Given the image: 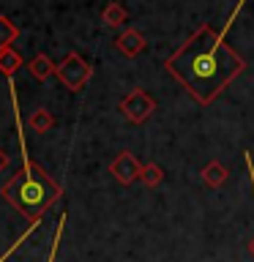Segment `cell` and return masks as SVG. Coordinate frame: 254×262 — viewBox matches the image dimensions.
<instances>
[{
  "label": "cell",
  "instance_id": "1",
  "mask_svg": "<svg viewBox=\"0 0 254 262\" xmlns=\"http://www.w3.org/2000/svg\"><path fill=\"white\" fill-rule=\"evenodd\" d=\"M167 66L200 101H210L221 93V88H227L243 63L232 49L221 44V36L202 28L170 57Z\"/></svg>",
  "mask_w": 254,
  "mask_h": 262
},
{
  "label": "cell",
  "instance_id": "4",
  "mask_svg": "<svg viewBox=\"0 0 254 262\" xmlns=\"http://www.w3.org/2000/svg\"><path fill=\"white\" fill-rule=\"evenodd\" d=\"M251 249H254V246H251Z\"/></svg>",
  "mask_w": 254,
  "mask_h": 262
},
{
  "label": "cell",
  "instance_id": "3",
  "mask_svg": "<svg viewBox=\"0 0 254 262\" xmlns=\"http://www.w3.org/2000/svg\"><path fill=\"white\" fill-rule=\"evenodd\" d=\"M14 36H16V28H14V25H8V19H0V47L8 44Z\"/></svg>",
  "mask_w": 254,
  "mask_h": 262
},
{
  "label": "cell",
  "instance_id": "2",
  "mask_svg": "<svg viewBox=\"0 0 254 262\" xmlns=\"http://www.w3.org/2000/svg\"><path fill=\"white\" fill-rule=\"evenodd\" d=\"M60 194V188L49 175H44V169L36 164H28L11 183L3 188V196L11 205H16L28 219H36L38 213L47 210V205H52Z\"/></svg>",
  "mask_w": 254,
  "mask_h": 262
}]
</instances>
